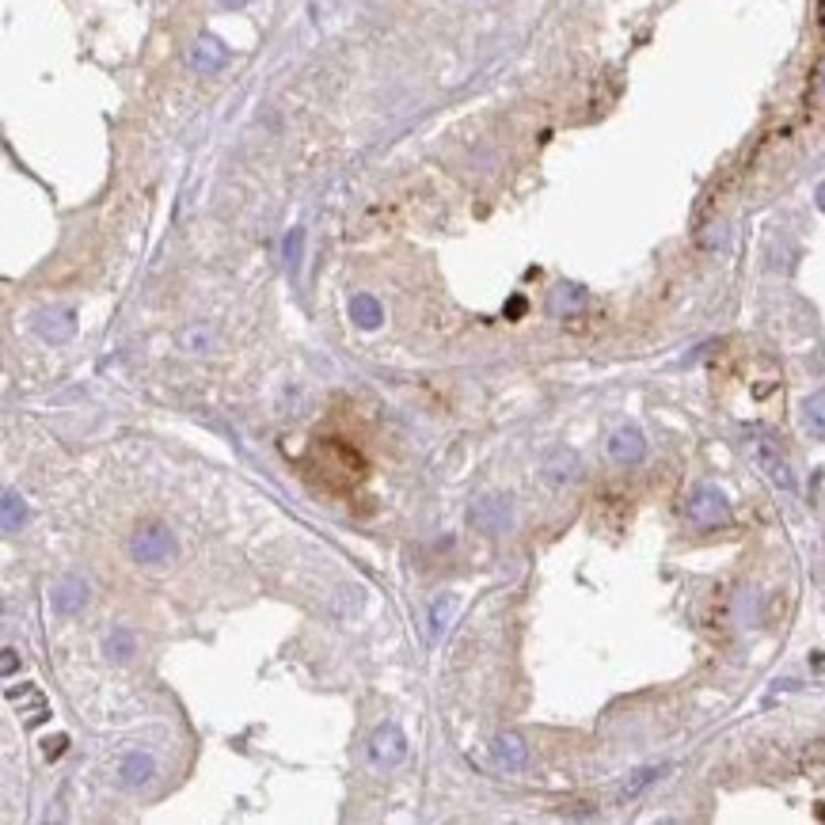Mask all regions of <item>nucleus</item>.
I'll return each mask as SVG.
<instances>
[{
  "label": "nucleus",
  "instance_id": "obj_1",
  "mask_svg": "<svg viewBox=\"0 0 825 825\" xmlns=\"http://www.w3.org/2000/svg\"><path fill=\"white\" fill-rule=\"evenodd\" d=\"M316 461H320V472H327L331 491H339V480H343V487H354V483L365 480V461L343 442L316 445Z\"/></svg>",
  "mask_w": 825,
  "mask_h": 825
},
{
  "label": "nucleus",
  "instance_id": "obj_2",
  "mask_svg": "<svg viewBox=\"0 0 825 825\" xmlns=\"http://www.w3.org/2000/svg\"><path fill=\"white\" fill-rule=\"evenodd\" d=\"M130 556L137 559V563H149V567H156V563H168V559L175 556V537L168 525H160V521H145V525H137L134 540H130Z\"/></svg>",
  "mask_w": 825,
  "mask_h": 825
},
{
  "label": "nucleus",
  "instance_id": "obj_3",
  "mask_svg": "<svg viewBox=\"0 0 825 825\" xmlns=\"http://www.w3.org/2000/svg\"><path fill=\"white\" fill-rule=\"evenodd\" d=\"M749 453H753V461H757V468L768 476V483L776 487V491H795V472H791V464H787V457L780 453V445L772 442L768 434H757L753 442H749Z\"/></svg>",
  "mask_w": 825,
  "mask_h": 825
},
{
  "label": "nucleus",
  "instance_id": "obj_4",
  "mask_svg": "<svg viewBox=\"0 0 825 825\" xmlns=\"http://www.w3.org/2000/svg\"><path fill=\"white\" fill-rule=\"evenodd\" d=\"M689 521L696 529H719V525H727L730 506L727 499H723V491L711 487V483H700L689 495Z\"/></svg>",
  "mask_w": 825,
  "mask_h": 825
},
{
  "label": "nucleus",
  "instance_id": "obj_5",
  "mask_svg": "<svg viewBox=\"0 0 825 825\" xmlns=\"http://www.w3.org/2000/svg\"><path fill=\"white\" fill-rule=\"evenodd\" d=\"M369 757H373V765H400L403 757H407V738H403V730L396 727V723H384V727L373 730V738H369Z\"/></svg>",
  "mask_w": 825,
  "mask_h": 825
},
{
  "label": "nucleus",
  "instance_id": "obj_6",
  "mask_svg": "<svg viewBox=\"0 0 825 825\" xmlns=\"http://www.w3.org/2000/svg\"><path fill=\"white\" fill-rule=\"evenodd\" d=\"M191 65L198 73H221V69L229 65V46L217 39V35H202L191 50Z\"/></svg>",
  "mask_w": 825,
  "mask_h": 825
},
{
  "label": "nucleus",
  "instance_id": "obj_7",
  "mask_svg": "<svg viewBox=\"0 0 825 825\" xmlns=\"http://www.w3.org/2000/svg\"><path fill=\"white\" fill-rule=\"evenodd\" d=\"M643 453H647V442H643V434H639L635 426H620L613 438H609V457H613V461L639 464Z\"/></svg>",
  "mask_w": 825,
  "mask_h": 825
},
{
  "label": "nucleus",
  "instance_id": "obj_8",
  "mask_svg": "<svg viewBox=\"0 0 825 825\" xmlns=\"http://www.w3.org/2000/svg\"><path fill=\"white\" fill-rule=\"evenodd\" d=\"M50 601H54V609H58L61 616H80L84 613V605H88V582H80V578H65V582L54 586Z\"/></svg>",
  "mask_w": 825,
  "mask_h": 825
},
{
  "label": "nucleus",
  "instance_id": "obj_9",
  "mask_svg": "<svg viewBox=\"0 0 825 825\" xmlns=\"http://www.w3.org/2000/svg\"><path fill=\"white\" fill-rule=\"evenodd\" d=\"M472 521L480 525L483 533H502V529L510 525V506L502 499H483L476 502V510H472Z\"/></svg>",
  "mask_w": 825,
  "mask_h": 825
},
{
  "label": "nucleus",
  "instance_id": "obj_10",
  "mask_svg": "<svg viewBox=\"0 0 825 825\" xmlns=\"http://www.w3.org/2000/svg\"><path fill=\"white\" fill-rule=\"evenodd\" d=\"M153 772H156V765H153V757H149V753H126V757H122V765H118V776H122V784L126 787L149 784V780H153Z\"/></svg>",
  "mask_w": 825,
  "mask_h": 825
},
{
  "label": "nucleus",
  "instance_id": "obj_11",
  "mask_svg": "<svg viewBox=\"0 0 825 825\" xmlns=\"http://www.w3.org/2000/svg\"><path fill=\"white\" fill-rule=\"evenodd\" d=\"M73 327H77V320H73V312H69V308L42 312L39 316V335L42 339H50V343H65V339L73 335Z\"/></svg>",
  "mask_w": 825,
  "mask_h": 825
},
{
  "label": "nucleus",
  "instance_id": "obj_12",
  "mask_svg": "<svg viewBox=\"0 0 825 825\" xmlns=\"http://www.w3.org/2000/svg\"><path fill=\"white\" fill-rule=\"evenodd\" d=\"M495 757H499V765L506 768H525L529 749L521 746L518 734H499V738H495Z\"/></svg>",
  "mask_w": 825,
  "mask_h": 825
},
{
  "label": "nucleus",
  "instance_id": "obj_13",
  "mask_svg": "<svg viewBox=\"0 0 825 825\" xmlns=\"http://www.w3.org/2000/svg\"><path fill=\"white\" fill-rule=\"evenodd\" d=\"M350 316H354V324L358 327H377L384 320L381 305H377L369 293H358V297L350 301Z\"/></svg>",
  "mask_w": 825,
  "mask_h": 825
},
{
  "label": "nucleus",
  "instance_id": "obj_14",
  "mask_svg": "<svg viewBox=\"0 0 825 825\" xmlns=\"http://www.w3.org/2000/svg\"><path fill=\"white\" fill-rule=\"evenodd\" d=\"M803 423L814 438H825V392H814V396L803 403Z\"/></svg>",
  "mask_w": 825,
  "mask_h": 825
},
{
  "label": "nucleus",
  "instance_id": "obj_15",
  "mask_svg": "<svg viewBox=\"0 0 825 825\" xmlns=\"http://www.w3.org/2000/svg\"><path fill=\"white\" fill-rule=\"evenodd\" d=\"M544 476H548L552 483L575 480V476H578V457H575V453H556L552 461L544 464Z\"/></svg>",
  "mask_w": 825,
  "mask_h": 825
},
{
  "label": "nucleus",
  "instance_id": "obj_16",
  "mask_svg": "<svg viewBox=\"0 0 825 825\" xmlns=\"http://www.w3.org/2000/svg\"><path fill=\"white\" fill-rule=\"evenodd\" d=\"M103 651H107V658H115V662H130V654H134V635L122 632V628H118V632L107 635Z\"/></svg>",
  "mask_w": 825,
  "mask_h": 825
},
{
  "label": "nucleus",
  "instance_id": "obj_17",
  "mask_svg": "<svg viewBox=\"0 0 825 825\" xmlns=\"http://www.w3.org/2000/svg\"><path fill=\"white\" fill-rule=\"evenodd\" d=\"M20 521H23V499L16 495V491H8V495H4V529L16 533Z\"/></svg>",
  "mask_w": 825,
  "mask_h": 825
},
{
  "label": "nucleus",
  "instance_id": "obj_18",
  "mask_svg": "<svg viewBox=\"0 0 825 825\" xmlns=\"http://www.w3.org/2000/svg\"><path fill=\"white\" fill-rule=\"evenodd\" d=\"M301 240H305V232L293 229L286 240V259H289V270H297V263H301Z\"/></svg>",
  "mask_w": 825,
  "mask_h": 825
},
{
  "label": "nucleus",
  "instance_id": "obj_19",
  "mask_svg": "<svg viewBox=\"0 0 825 825\" xmlns=\"http://www.w3.org/2000/svg\"><path fill=\"white\" fill-rule=\"evenodd\" d=\"M651 780H654V768H643V772H639V780H632V784H628V795H635L639 787L651 784Z\"/></svg>",
  "mask_w": 825,
  "mask_h": 825
},
{
  "label": "nucleus",
  "instance_id": "obj_20",
  "mask_svg": "<svg viewBox=\"0 0 825 825\" xmlns=\"http://www.w3.org/2000/svg\"><path fill=\"white\" fill-rule=\"evenodd\" d=\"M61 749H65V738H54V742H46V757H50V761H54V757H61Z\"/></svg>",
  "mask_w": 825,
  "mask_h": 825
},
{
  "label": "nucleus",
  "instance_id": "obj_21",
  "mask_svg": "<svg viewBox=\"0 0 825 825\" xmlns=\"http://www.w3.org/2000/svg\"><path fill=\"white\" fill-rule=\"evenodd\" d=\"M16 670V651H4V673Z\"/></svg>",
  "mask_w": 825,
  "mask_h": 825
},
{
  "label": "nucleus",
  "instance_id": "obj_22",
  "mask_svg": "<svg viewBox=\"0 0 825 825\" xmlns=\"http://www.w3.org/2000/svg\"><path fill=\"white\" fill-rule=\"evenodd\" d=\"M221 4H225V8H244L248 0H221Z\"/></svg>",
  "mask_w": 825,
  "mask_h": 825
},
{
  "label": "nucleus",
  "instance_id": "obj_23",
  "mask_svg": "<svg viewBox=\"0 0 825 825\" xmlns=\"http://www.w3.org/2000/svg\"><path fill=\"white\" fill-rule=\"evenodd\" d=\"M818 210H825V183L818 187Z\"/></svg>",
  "mask_w": 825,
  "mask_h": 825
}]
</instances>
